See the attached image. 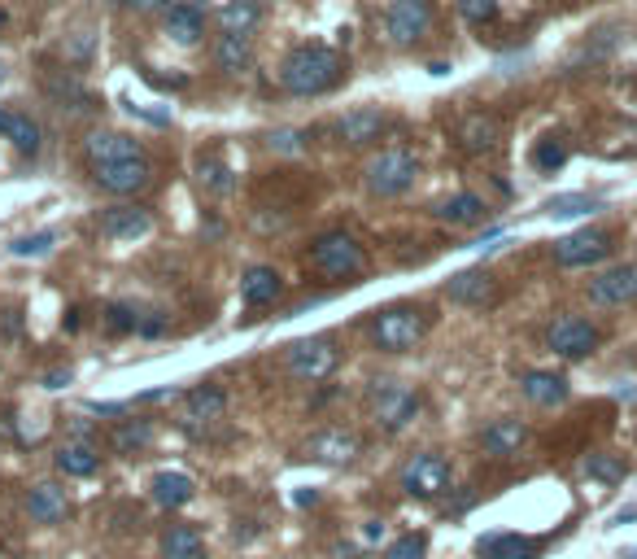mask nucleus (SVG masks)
<instances>
[{"label": "nucleus", "instance_id": "nucleus-1", "mask_svg": "<svg viewBox=\"0 0 637 559\" xmlns=\"http://www.w3.org/2000/svg\"><path fill=\"white\" fill-rule=\"evenodd\" d=\"M341 79H345L341 53L323 49V44H302V49H293L280 66V88L293 92V97H323V92H332Z\"/></svg>", "mask_w": 637, "mask_h": 559}, {"label": "nucleus", "instance_id": "nucleus-2", "mask_svg": "<svg viewBox=\"0 0 637 559\" xmlns=\"http://www.w3.org/2000/svg\"><path fill=\"white\" fill-rule=\"evenodd\" d=\"M424 332H428V311H419L411 302H393L371 319V341H376L384 354L415 350L419 341H424Z\"/></svg>", "mask_w": 637, "mask_h": 559}, {"label": "nucleus", "instance_id": "nucleus-3", "mask_svg": "<svg viewBox=\"0 0 637 559\" xmlns=\"http://www.w3.org/2000/svg\"><path fill=\"white\" fill-rule=\"evenodd\" d=\"M310 267L328 280H354L367 271V254L350 232H323L310 241Z\"/></svg>", "mask_w": 637, "mask_h": 559}, {"label": "nucleus", "instance_id": "nucleus-4", "mask_svg": "<svg viewBox=\"0 0 637 559\" xmlns=\"http://www.w3.org/2000/svg\"><path fill=\"white\" fill-rule=\"evenodd\" d=\"M367 407L384 433H402V428L419 415L424 398H419L411 385H402V380H376V385L367 389Z\"/></svg>", "mask_w": 637, "mask_h": 559}, {"label": "nucleus", "instance_id": "nucleus-5", "mask_svg": "<svg viewBox=\"0 0 637 559\" xmlns=\"http://www.w3.org/2000/svg\"><path fill=\"white\" fill-rule=\"evenodd\" d=\"M363 180H367L371 197H402L406 188L419 180V158H415V153H406V149H384V153H376V158L367 162Z\"/></svg>", "mask_w": 637, "mask_h": 559}, {"label": "nucleus", "instance_id": "nucleus-6", "mask_svg": "<svg viewBox=\"0 0 637 559\" xmlns=\"http://www.w3.org/2000/svg\"><path fill=\"white\" fill-rule=\"evenodd\" d=\"M398 485H402V494L419 498V503H432V498H441L450 490V459L437 455V450H419V455L402 463Z\"/></svg>", "mask_w": 637, "mask_h": 559}, {"label": "nucleus", "instance_id": "nucleus-7", "mask_svg": "<svg viewBox=\"0 0 637 559\" xmlns=\"http://www.w3.org/2000/svg\"><path fill=\"white\" fill-rule=\"evenodd\" d=\"M336 363H341V350H336L332 337H302L293 341V346L284 350V367L293 380H306V385H319V380H328L336 372Z\"/></svg>", "mask_w": 637, "mask_h": 559}, {"label": "nucleus", "instance_id": "nucleus-8", "mask_svg": "<svg viewBox=\"0 0 637 559\" xmlns=\"http://www.w3.org/2000/svg\"><path fill=\"white\" fill-rule=\"evenodd\" d=\"M546 346L555 350L559 359L581 363V359H590V354L603 346V332H598L590 319H581V315H559L555 324L546 328Z\"/></svg>", "mask_w": 637, "mask_h": 559}, {"label": "nucleus", "instance_id": "nucleus-9", "mask_svg": "<svg viewBox=\"0 0 637 559\" xmlns=\"http://www.w3.org/2000/svg\"><path fill=\"white\" fill-rule=\"evenodd\" d=\"M432 27V5L428 0H393L389 14H384V31H389V40L398 44V49H411L419 44Z\"/></svg>", "mask_w": 637, "mask_h": 559}, {"label": "nucleus", "instance_id": "nucleus-10", "mask_svg": "<svg viewBox=\"0 0 637 559\" xmlns=\"http://www.w3.org/2000/svg\"><path fill=\"white\" fill-rule=\"evenodd\" d=\"M363 455V437L354 428H319L315 437L306 442V459L323 463V468H345Z\"/></svg>", "mask_w": 637, "mask_h": 559}, {"label": "nucleus", "instance_id": "nucleus-11", "mask_svg": "<svg viewBox=\"0 0 637 559\" xmlns=\"http://www.w3.org/2000/svg\"><path fill=\"white\" fill-rule=\"evenodd\" d=\"M590 302L607 306V311L633 306L637 302V263H616V267L598 271V276L590 280Z\"/></svg>", "mask_w": 637, "mask_h": 559}, {"label": "nucleus", "instance_id": "nucleus-12", "mask_svg": "<svg viewBox=\"0 0 637 559\" xmlns=\"http://www.w3.org/2000/svg\"><path fill=\"white\" fill-rule=\"evenodd\" d=\"M96 171V184L114 197H136L153 184V166L144 158H127V162H105V166H92Z\"/></svg>", "mask_w": 637, "mask_h": 559}, {"label": "nucleus", "instance_id": "nucleus-13", "mask_svg": "<svg viewBox=\"0 0 637 559\" xmlns=\"http://www.w3.org/2000/svg\"><path fill=\"white\" fill-rule=\"evenodd\" d=\"M607 254H611V236L598 228H585V232H572V236H563V241H555L559 267H594V263H603Z\"/></svg>", "mask_w": 637, "mask_h": 559}, {"label": "nucleus", "instance_id": "nucleus-14", "mask_svg": "<svg viewBox=\"0 0 637 559\" xmlns=\"http://www.w3.org/2000/svg\"><path fill=\"white\" fill-rule=\"evenodd\" d=\"M446 293H450V302H459V306H489L498 297V280L489 276L485 267H472V271L450 276L446 280Z\"/></svg>", "mask_w": 637, "mask_h": 559}, {"label": "nucleus", "instance_id": "nucleus-15", "mask_svg": "<svg viewBox=\"0 0 637 559\" xmlns=\"http://www.w3.org/2000/svg\"><path fill=\"white\" fill-rule=\"evenodd\" d=\"M380 132H384V110H376V105H358V110H350L345 118H336V136L354 149L380 140Z\"/></svg>", "mask_w": 637, "mask_h": 559}, {"label": "nucleus", "instance_id": "nucleus-16", "mask_svg": "<svg viewBox=\"0 0 637 559\" xmlns=\"http://www.w3.org/2000/svg\"><path fill=\"white\" fill-rule=\"evenodd\" d=\"M520 394L533 402V407H563V402L572 398V385H568V376H559V372H524Z\"/></svg>", "mask_w": 637, "mask_h": 559}, {"label": "nucleus", "instance_id": "nucleus-17", "mask_svg": "<svg viewBox=\"0 0 637 559\" xmlns=\"http://www.w3.org/2000/svg\"><path fill=\"white\" fill-rule=\"evenodd\" d=\"M528 442V424L515 420V415H502L480 433V446H485V455L494 459H507V455H520V446Z\"/></svg>", "mask_w": 637, "mask_h": 559}, {"label": "nucleus", "instance_id": "nucleus-18", "mask_svg": "<svg viewBox=\"0 0 637 559\" xmlns=\"http://www.w3.org/2000/svg\"><path fill=\"white\" fill-rule=\"evenodd\" d=\"M149 228L153 214L140 206H114L101 219V236H110V241H140V236H149Z\"/></svg>", "mask_w": 637, "mask_h": 559}, {"label": "nucleus", "instance_id": "nucleus-19", "mask_svg": "<svg viewBox=\"0 0 637 559\" xmlns=\"http://www.w3.org/2000/svg\"><path fill=\"white\" fill-rule=\"evenodd\" d=\"M83 153H88L92 166H105V162H127V158H144L140 145L123 132H92L83 140Z\"/></svg>", "mask_w": 637, "mask_h": 559}, {"label": "nucleus", "instance_id": "nucleus-20", "mask_svg": "<svg viewBox=\"0 0 637 559\" xmlns=\"http://www.w3.org/2000/svg\"><path fill=\"white\" fill-rule=\"evenodd\" d=\"M223 411H227V394L219 385H192L184 394V420L188 424H214V420H223Z\"/></svg>", "mask_w": 637, "mask_h": 559}, {"label": "nucleus", "instance_id": "nucleus-21", "mask_svg": "<svg viewBox=\"0 0 637 559\" xmlns=\"http://www.w3.org/2000/svg\"><path fill=\"white\" fill-rule=\"evenodd\" d=\"M206 35V14L197 5H171L166 9V40H175L179 49H192V44Z\"/></svg>", "mask_w": 637, "mask_h": 559}, {"label": "nucleus", "instance_id": "nucleus-22", "mask_svg": "<svg viewBox=\"0 0 637 559\" xmlns=\"http://www.w3.org/2000/svg\"><path fill=\"white\" fill-rule=\"evenodd\" d=\"M27 511H31V520H40V525H57V520H66L70 498H66L62 485L40 481V485H35V490L27 494Z\"/></svg>", "mask_w": 637, "mask_h": 559}, {"label": "nucleus", "instance_id": "nucleus-23", "mask_svg": "<svg viewBox=\"0 0 637 559\" xmlns=\"http://www.w3.org/2000/svg\"><path fill=\"white\" fill-rule=\"evenodd\" d=\"M480 559H537V542L524 533H485L476 542Z\"/></svg>", "mask_w": 637, "mask_h": 559}, {"label": "nucleus", "instance_id": "nucleus-24", "mask_svg": "<svg viewBox=\"0 0 637 559\" xmlns=\"http://www.w3.org/2000/svg\"><path fill=\"white\" fill-rule=\"evenodd\" d=\"M284 289V280H280V271L275 267H249L245 276H240V297H245V306H271L275 297H280Z\"/></svg>", "mask_w": 637, "mask_h": 559}, {"label": "nucleus", "instance_id": "nucleus-25", "mask_svg": "<svg viewBox=\"0 0 637 559\" xmlns=\"http://www.w3.org/2000/svg\"><path fill=\"white\" fill-rule=\"evenodd\" d=\"M485 214H489V206L476 193H454L437 206V219L450 223V228H476V223H485Z\"/></svg>", "mask_w": 637, "mask_h": 559}, {"label": "nucleus", "instance_id": "nucleus-26", "mask_svg": "<svg viewBox=\"0 0 637 559\" xmlns=\"http://www.w3.org/2000/svg\"><path fill=\"white\" fill-rule=\"evenodd\" d=\"M192 498H197V485H192V477H184V472H158L153 477V503L175 511V507H188Z\"/></svg>", "mask_w": 637, "mask_h": 559}, {"label": "nucleus", "instance_id": "nucleus-27", "mask_svg": "<svg viewBox=\"0 0 637 559\" xmlns=\"http://www.w3.org/2000/svg\"><path fill=\"white\" fill-rule=\"evenodd\" d=\"M498 136H502V127H498L494 114H467L463 127H459V140H463L467 153H489L498 145Z\"/></svg>", "mask_w": 637, "mask_h": 559}, {"label": "nucleus", "instance_id": "nucleus-28", "mask_svg": "<svg viewBox=\"0 0 637 559\" xmlns=\"http://www.w3.org/2000/svg\"><path fill=\"white\" fill-rule=\"evenodd\" d=\"M53 463L62 477H92V472L101 468V455H96L92 442H66V446H57Z\"/></svg>", "mask_w": 637, "mask_h": 559}, {"label": "nucleus", "instance_id": "nucleus-29", "mask_svg": "<svg viewBox=\"0 0 637 559\" xmlns=\"http://www.w3.org/2000/svg\"><path fill=\"white\" fill-rule=\"evenodd\" d=\"M214 62H219L223 75L249 70L254 66V44H249V35H223V40L214 44Z\"/></svg>", "mask_w": 637, "mask_h": 559}, {"label": "nucleus", "instance_id": "nucleus-30", "mask_svg": "<svg viewBox=\"0 0 637 559\" xmlns=\"http://www.w3.org/2000/svg\"><path fill=\"white\" fill-rule=\"evenodd\" d=\"M219 22H223V35H254L262 22V5L258 0H227L219 9Z\"/></svg>", "mask_w": 637, "mask_h": 559}, {"label": "nucleus", "instance_id": "nucleus-31", "mask_svg": "<svg viewBox=\"0 0 637 559\" xmlns=\"http://www.w3.org/2000/svg\"><path fill=\"white\" fill-rule=\"evenodd\" d=\"M162 555L166 559H206V542L192 525H171L162 533Z\"/></svg>", "mask_w": 637, "mask_h": 559}, {"label": "nucleus", "instance_id": "nucleus-32", "mask_svg": "<svg viewBox=\"0 0 637 559\" xmlns=\"http://www.w3.org/2000/svg\"><path fill=\"white\" fill-rule=\"evenodd\" d=\"M149 442H153V420H123L110 437L114 455H140Z\"/></svg>", "mask_w": 637, "mask_h": 559}, {"label": "nucleus", "instance_id": "nucleus-33", "mask_svg": "<svg viewBox=\"0 0 637 559\" xmlns=\"http://www.w3.org/2000/svg\"><path fill=\"white\" fill-rule=\"evenodd\" d=\"M9 140V145H14L22 158H31V153H40V127L31 123L27 114H5V132H0Z\"/></svg>", "mask_w": 637, "mask_h": 559}, {"label": "nucleus", "instance_id": "nucleus-34", "mask_svg": "<svg viewBox=\"0 0 637 559\" xmlns=\"http://www.w3.org/2000/svg\"><path fill=\"white\" fill-rule=\"evenodd\" d=\"M542 210L550 214V219H581V214L603 210V201H598L594 193H563V197H550Z\"/></svg>", "mask_w": 637, "mask_h": 559}, {"label": "nucleus", "instance_id": "nucleus-35", "mask_svg": "<svg viewBox=\"0 0 637 559\" xmlns=\"http://www.w3.org/2000/svg\"><path fill=\"white\" fill-rule=\"evenodd\" d=\"M563 162H568V145H563V136H542L533 145V166H537V171H559Z\"/></svg>", "mask_w": 637, "mask_h": 559}, {"label": "nucleus", "instance_id": "nucleus-36", "mask_svg": "<svg viewBox=\"0 0 637 559\" xmlns=\"http://www.w3.org/2000/svg\"><path fill=\"white\" fill-rule=\"evenodd\" d=\"M585 477H594L603 485H620L624 481V463L607 459V455H590V459H585Z\"/></svg>", "mask_w": 637, "mask_h": 559}, {"label": "nucleus", "instance_id": "nucleus-37", "mask_svg": "<svg viewBox=\"0 0 637 559\" xmlns=\"http://www.w3.org/2000/svg\"><path fill=\"white\" fill-rule=\"evenodd\" d=\"M53 245H57V232H35V236H18V241L9 245V254L14 258H40Z\"/></svg>", "mask_w": 637, "mask_h": 559}, {"label": "nucleus", "instance_id": "nucleus-38", "mask_svg": "<svg viewBox=\"0 0 637 559\" xmlns=\"http://www.w3.org/2000/svg\"><path fill=\"white\" fill-rule=\"evenodd\" d=\"M424 555H428V533H402V538L384 551V559H424Z\"/></svg>", "mask_w": 637, "mask_h": 559}, {"label": "nucleus", "instance_id": "nucleus-39", "mask_svg": "<svg viewBox=\"0 0 637 559\" xmlns=\"http://www.w3.org/2000/svg\"><path fill=\"white\" fill-rule=\"evenodd\" d=\"M105 328H110V332H118V337H123V332H136V328H140V315H136V306H127V302H114L110 311H105Z\"/></svg>", "mask_w": 637, "mask_h": 559}, {"label": "nucleus", "instance_id": "nucleus-40", "mask_svg": "<svg viewBox=\"0 0 637 559\" xmlns=\"http://www.w3.org/2000/svg\"><path fill=\"white\" fill-rule=\"evenodd\" d=\"M459 14L472 27H485V22L498 18V0H459Z\"/></svg>", "mask_w": 637, "mask_h": 559}, {"label": "nucleus", "instance_id": "nucleus-41", "mask_svg": "<svg viewBox=\"0 0 637 559\" xmlns=\"http://www.w3.org/2000/svg\"><path fill=\"white\" fill-rule=\"evenodd\" d=\"M201 184H210L214 193H227L232 180H227V166L219 158H201Z\"/></svg>", "mask_w": 637, "mask_h": 559}, {"label": "nucleus", "instance_id": "nucleus-42", "mask_svg": "<svg viewBox=\"0 0 637 559\" xmlns=\"http://www.w3.org/2000/svg\"><path fill=\"white\" fill-rule=\"evenodd\" d=\"M271 149H280V153H302V149H306V132L280 127V132H271Z\"/></svg>", "mask_w": 637, "mask_h": 559}, {"label": "nucleus", "instance_id": "nucleus-43", "mask_svg": "<svg viewBox=\"0 0 637 559\" xmlns=\"http://www.w3.org/2000/svg\"><path fill=\"white\" fill-rule=\"evenodd\" d=\"M140 337H162L166 332V319H162V311H149V315H140Z\"/></svg>", "mask_w": 637, "mask_h": 559}, {"label": "nucleus", "instance_id": "nucleus-44", "mask_svg": "<svg viewBox=\"0 0 637 559\" xmlns=\"http://www.w3.org/2000/svg\"><path fill=\"white\" fill-rule=\"evenodd\" d=\"M123 5L140 9V14H149V9H171V0H123Z\"/></svg>", "mask_w": 637, "mask_h": 559}, {"label": "nucleus", "instance_id": "nucleus-45", "mask_svg": "<svg viewBox=\"0 0 637 559\" xmlns=\"http://www.w3.org/2000/svg\"><path fill=\"white\" fill-rule=\"evenodd\" d=\"M70 53H75V62H83V57H88V53H92V35H88V31H83V35H79V40H75V49H70Z\"/></svg>", "mask_w": 637, "mask_h": 559}, {"label": "nucleus", "instance_id": "nucleus-46", "mask_svg": "<svg viewBox=\"0 0 637 559\" xmlns=\"http://www.w3.org/2000/svg\"><path fill=\"white\" fill-rule=\"evenodd\" d=\"M293 503H297V507H315V503H319V490H297Z\"/></svg>", "mask_w": 637, "mask_h": 559}, {"label": "nucleus", "instance_id": "nucleus-47", "mask_svg": "<svg viewBox=\"0 0 637 559\" xmlns=\"http://www.w3.org/2000/svg\"><path fill=\"white\" fill-rule=\"evenodd\" d=\"M66 380H70V372H48V376H44V385H48V389H62Z\"/></svg>", "mask_w": 637, "mask_h": 559}, {"label": "nucleus", "instance_id": "nucleus-48", "mask_svg": "<svg viewBox=\"0 0 637 559\" xmlns=\"http://www.w3.org/2000/svg\"><path fill=\"white\" fill-rule=\"evenodd\" d=\"M629 520H637V507H624L616 520H611V525H629Z\"/></svg>", "mask_w": 637, "mask_h": 559}, {"label": "nucleus", "instance_id": "nucleus-49", "mask_svg": "<svg viewBox=\"0 0 637 559\" xmlns=\"http://www.w3.org/2000/svg\"><path fill=\"white\" fill-rule=\"evenodd\" d=\"M380 533H384V525H380V520H367V538H371V542H376V538H380Z\"/></svg>", "mask_w": 637, "mask_h": 559}, {"label": "nucleus", "instance_id": "nucleus-50", "mask_svg": "<svg viewBox=\"0 0 637 559\" xmlns=\"http://www.w3.org/2000/svg\"><path fill=\"white\" fill-rule=\"evenodd\" d=\"M0 132H5V114H0Z\"/></svg>", "mask_w": 637, "mask_h": 559}, {"label": "nucleus", "instance_id": "nucleus-51", "mask_svg": "<svg viewBox=\"0 0 637 559\" xmlns=\"http://www.w3.org/2000/svg\"><path fill=\"white\" fill-rule=\"evenodd\" d=\"M0 22H5V9H0Z\"/></svg>", "mask_w": 637, "mask_h": 559}, {"label": "nucleus", "instance_id": "nucleus-52", "mask_svg": "<svg viewBox=\"0 0 637 559\" xmlns=\"http://www.w3.org/2000/svg\"><path fill=\"white\" fill-rule=\"evenodd\" d=\"M0 79H5V70H0Z\"/></svg>", "mask_w": 637, "mask_h": 559}]
</instances>
